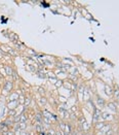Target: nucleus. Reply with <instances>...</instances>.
I'll use <instances>...</instances> for the list:
<instances>
[{
    "mask_svg": "<svg viewBox=\"0 0 119 135\" xmlns=\"http://www.w3.org/2000/svg\"><path fill=\"white\" fill-rule=\"evenodd\" d=\"M11 88H12V85H11V83H6V84H5V88H4V90L11 91Z\"/></svg>",
    "mask_w": 119,
    "mask_h": 135,
    "instance_id": "1",
    "label": "nucleus"
}]
</instances>
